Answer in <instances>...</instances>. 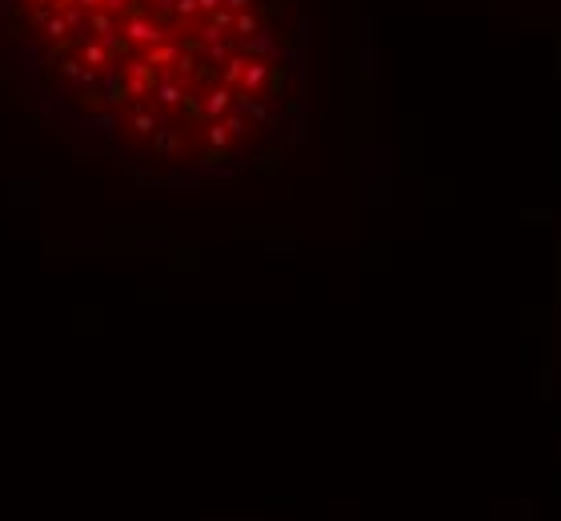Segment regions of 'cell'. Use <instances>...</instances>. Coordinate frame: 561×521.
<instances>
[{
  "instance_id": "obj_1",
  "label": "cell",
  "mask_w": 561,
  "mask_h": 521,
  "mask_svg": "<svg viewBox=\"0 0 561 521\" xmlns=\"http://www.w3.org/2000/svg\"><path fill=\"white\" fill-rule=\"evenodd\" d=\"M36 84L157 180L229 177L297 125L293 0H0Z\"/></svg>"
}]
</instances>
